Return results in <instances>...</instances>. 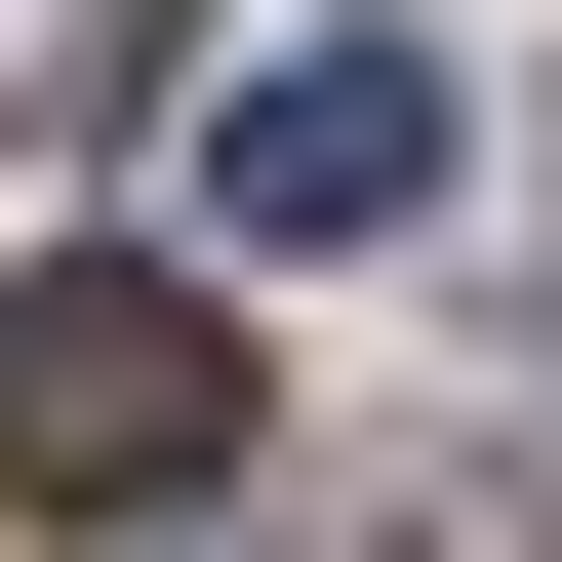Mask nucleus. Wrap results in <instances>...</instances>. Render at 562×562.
Returning a JSON list of instances; mask_svg holds the SVG:
<instances>
[{"instance_id": "1", "label": "nucleus", "mask_w": 562, "mask_h": 562, "mask_svg": "<svg viewBox=\"0 0 562 562\" xmlns=\"http://www.w3.org/2000/svg\"><path fill=\"white\" fill-rule=\"evenodd\" d=\"M0 482H41V522H201V482H241V322H201L161 241L0 281Z\"/></svg>"}, {"instance_id": "2", "label": "nucleus", "mask_w": 562, "mask_h": 562, "mask_svg": "<svg viewBox=\"0 0 562 562\" xmlns=\"http://www.w3.org/2000/svg\"><path fill=\"white\" fill-rule=\"evenodd\" d=\"M161 121H201V241H402L442 201V41H241Z\"/></svg>"}]
</instances>
